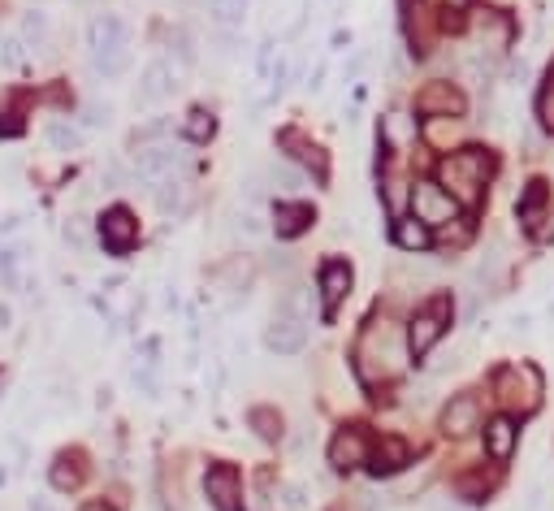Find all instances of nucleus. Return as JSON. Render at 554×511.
<instances>
[{
  "label": "nucleus",
  "instance_id": "1",
  "mask_svg": "<svg viewBox=\"0 0 554 511\" xmlns=\"http://www.w3.org/2000/svg\"><path fill=\"white\" fill-rule=\"evenodd\" d=\"M489 170H494L489 152H481V147H463V152L446 156V161L437 165V187H446V195H451L455 204L477 208V204H481V187H485V178H489Z\"/></svg>",
  "mask_w": 554,
  "mask_h": 511
},
{
  "label": "nucleus",
  "instance_id": "2",
  "mask_svg": "<svg viewBox=\"0 0 554 511\" xmlns=\"http://www.w3.org/2000/svg\"><path fill=\"white\" fill-rule=\"evenodd\" d=\"M494 394L511 412H532L541 403V373L532 365H503L494 373Z\"/></svg>",
  "mask_w": 554,
  "mask_h": 511
},
{
  "label": "nucleus",
  "instance_id": "3",
  "mask_svg": "<svg viewBox=\"0 0 554 511\" xmlns=\"http://www.w3.org/2000/svg\"><path fill=\"white\" fill-rule=\"evenodd\" d=\"M446 321H451V299H446V295L429 299V304L408 321V356L411 360H425V356L434 351V342L446 334Z\"/></svg>",
  "mask_w": 554,
  "mask_h": 511
},
{
  "label": "nucleus",
  "instance_id": "4",
  "mask_svg": "<svg viewBox=\"0 0 554 511\" xmlns=\"http://www.w3.org/2000/svg\"><path fill=\"white\" fill-rule=\"evenodd\" d=\"M411 217L425 221V225H451V221H459V204L446 195V187L416 182L411 187Z\"/></svg>",
  "mask_w": 554,
  "mask_h": 511
},
{
  "label": "nucleus",
  "instance_id": "5",
  "mask_svg": "<svg viewBox=\"0 0 554 511\" xmlns=\"http://www.w3.org/2000/svg\"><path fill=\"white\" fill-rule=\"evenodd\" d=\"M204 494L217 511H242V477L234 463H213L204 472Z\"/></svg>",
  "mask_w": 554,
  "mask_h": 511
},
{
  "label": "nucleus",
  "instance_id": "6",
  "mask_svg": "<svg viewBox=\"0 0 554 511\" xmlns=\"http://www.w3.org/2000/svg\"><path fill=\"white\" fill-rule=\"evenodd\" d=\"M96 234H100V247H104L109 256H126L130 247L139 243V221L130 217L126 208H109V213L96 221Z\"/></svg>",
  "mask_w": 554,
  "mask_h": 511
},
{
  "label": "nucleus",
  "instance_id": "7",
  "mask_svg": "<svg viewBox=\"0 0 554 511\" xmlns=\"http://www.w3.org/2000/svg\"><path fill=\"white\" fill-rule=\"evenodd\" d=\"M187 161V152L182 147H173V144H147V147H139L135 152V178L139 182H161V178H169V173L178 170Z\"/></svg>",
  "mask_w": 554,
  "mask_h": 511
},
{
  "label": "nucleus",
  "instance_id": "8",
  "mask_svg": "<svg viewBox=\"0 0 554 511\" xmlns=\"http://www.w3.org/2000/svg\"><path fill=\"white\" fill-rule=\"evenodd\" d=\"M463 109H468V100L451 83H425L416 92V113H425V118H463Z\"/></svg>",
  "mask_w": 554,
  "mask_h": 511
},
{
  "label": "nucleus",
  "instance_id": "9",
  "mask_svg": "<svg viewBox=\"0 0 554 511\" xmlns=\"http://www.w3.org/2000/svg\"><path fill=\"white\" fill-rule=\"evenodd\" d=\"M472 429H481V399L472 390H463L442 408V434L446 438H468Z\"/></svg>",
  "mask_w": 554,
  "mask_h": 511
},
{
  "label": "nucleus",
  "instance_id": "10",
  "mask_svg": "<svg viewBox=\"0 0 554 511\" xmlns=\"http://www.w3.org/2000/svg\"><path fill=\"white\" fill-rule=\"evenodd\" d=\"M408 463H411V446L403 438L386 434V438H377L368 446V463H364V468H368L373 477H399Z\"/></svg>",
  "mask_w": 554,
  "mask_h": 511
},
{
  "label": "nucleus",
  "instance_id": "11",
  "mask_svg": "<svg viewBox=\"0 0 554 511\" xmlns=\"http://www.w3.org/2000/svg\"><path fill=\"white\" fill-rule=\"evenodd\" d=\"M303 342H308V325L295 313H277L265 330V347L273 356H295V351H303Z\"/></svg>",
  "mask_w": 554,
  "mask_h": 511
},
{
  "label": "nucleus",
  "instance_id": "12",
  "mask_svg": "<svg viewBox=\"0 0 554 511\" xmlns=\"http://www.w3.org/2000/svg\"><path fill=\"white\" fill-rule=\"evenodd\" d=\"M178 92V74H173V66L169 61H147L144 74H139V92H135V104H161V100H169Z\"/></svg>",
  "mask_w": 554,
  "mask_h": 511
},
{
  "label": "nucleus",
  "instance_id": "13",
  "mask_svg": "<svg viewBox=\"0 0 554 511\" xmlns=\"http://www.w3.org/2000/svg\"><path fill=\"white\" fill-rule=\"evenodd\" d=\"M330 463H334L338 472H351V468L368 463V438H364L356 425H347V429L330 442Z\"/></svg>",
  "mask_w": 554,
  "mask_h": 511
},
{
  "label": "nucleus",
  "instance_id": "14",
  "mask_svg": "<svg viewBox=\"0 0 554 511\" xmlns=\"http://www.w3.org/2000/svg\"><path fill=\"white\" fill-rule=\"evenodd\" d=\"M126 44H130V31H126V22H121L118 13H100L96 22L87 26V48H92V57L96 52L126 48Z\"/></svg>",
  "mask_w": 554,
  "mask_h": 511
},
{
  "label": "nucleus",
  "instance_id": "15",
  "mask_svg": "<svg viewBox=\"0 0 554 511\" xmlns=\"http://www.w3.org/2000/svg\"><path fill=\"white\" fill-rule=\"evenodd\" d=\"M515 442H520V429H515L511 416H494V420L485 425V455L494 463L511 460V455H515Z\"/></svg>",
  "mask_w": 554,
  "mask_h": 511
},
{
  "label": "nucleus",
  "instance_id": "16",
  "mask_svg": "<svg viewBox=\"0 0 554 511\" xmlns=\"http://www.w3.org/2000/svg\"><path fill=\"white\" fill-rule=\"evenodd\" d=\"M351 291V269L342 265V260H325L321 265V295H325V313H334L338 304L347 299Z\"/></svg>",
  "mask_w": 554,
  "mask_h": 511
},
{
  "label": "nucleus",
  "instance_id": "17",
  "mask_svg": "<svg viewBox=\"0 0 554 511\" xmlns=\"http://www.w3.org/2000/svg\"><path fill=\"white\" fill-rule=\"evenodd\" d=\"M152 199H156V208L165 213V217H178V213H187V182L182 178H161V182H152Z\"/></svg>",
  "mask_w": 554,
  "mask_h": 511
},
{
  "label": "nucleus",
  "instance_id": "18",
  "mask_svg": "<svg viewBox=\"0 0 554 511\" xmlns=\"http://www.w3.org/2000/svg\"><path fill=\"white\" fill-rule=\"evenodd\" d=\"M213 31H239L247 18V0H204Z\"/></svg>",
  "mask_w": 554,
  "mask_h": 511
},
{
  "label": "nucleus",
  "instance_id": "19",
  "mask_svg": "<svg viewBox=\"0 0 554 511\" xmlns=\"http://www.w3.org/2000/svg\"><path fill=\"white\" fill-rule=\"evenodd\" d=\"M273 221H277V234H282V239H295V234H303L316 217L308 204H277V217Z\"/></svg>",
  "mask_w": 554,
  "mask_h": 511
},
{
  "label": "nucleus",
  "instance_id": "20",
  "mask_svg": "<svg viewBox=\"0 0 554 511\" xmlns=\"http://www.w3.org/2000/svg\"><path fill=\"white\" fill-rule=\"evenodd\" d=\"M546 204H550V187H546V182H529V191L520 199V221H524V230H537Z\"/></svg>",
  "mask_w": 554,
  "mask_h": 511
},
{
  "label": "nucleus",
  "instance_id": "21",
  "mask_svg": "<svg viewBox=\"0 0 554 511\" xmlns=\"http://www.w3.org/2000/svg\"><path fill=\"white\" fill-rule=\"evenodd\" d=\"M394 243L403 247V251H420V247H429V225L416 217H399L394 221Z\"/></svg>",
  "mask_w": 554,
  "mask_h": 511
},
{
  "label": "nucleus",
  "instance_id": "22",
  "mask_svg": "<svg viewBox=\"0 0 554 511\" xmlns=\"http://www.w3.org/2000/svg\"><path fill=\"white\" fill-rule=\"evenodd\" d=\"M282 147H290V156H299L303 165H312V170L325 178V156H321V147L308 144L299 130H286V135H282Z\"/></svg>",
  "mask_w": 554,
  "mask_h": 511
},
{
  "label": "nucleus",
  "instance_id": "23",
  "mask_svg": "<svg viewBox=\"0 0 554 511\" xmlns=\"http://www.w3.org/2000/svg\"><path fill=\"white\" fill-rule=\"evenodd\" d=\"M44 139H48L52 152H78L83 147V130L70 122H48L44 126Z\"/></svg>",
  "mask_w": 554,
  "mask_h": 511
},
{
  "label": "nucleus",
  "instance_id": "24",
  "mask_svg": "<svg viewBox=\"0 0 554 511\" xmlns=\"http://www.w3.org/2000/svg\"><path fill=\"white\" fill-rule=\"evenodd\" d=\"M52 489H78L83 486V468H78V455H57L52 460Z\"/></svg>",
  "mask_w": 554,
  "mask_h": 511
},
{
  "label": "nucleus",
  "instance_id": "25",
  "mask_svg": "<svg viewBox=\"0 0 554 511\" xmlns=\"http://www.w3.org/2000/svg\"><path fill=\"white\" fill-rule=\"evenodd\" d=\"M182 135H187L191 144H208V139L217 135V118H213L208 109H191V113H187V126H182Z\"/></svg>",
  "mask_w": 554,
  "mask_h": 511
},
{
  "label": "nucleus",
  "instance_id": "26",
  "mask_svg": "<svg viewBox=\"0 0 554 511\" xmlns=\"http://www.w3.org/2000/svg\"><path fill=\"white\" fill-rule=\"evenodd\" d=\"M48 13L44 9H26L22 13V44H31V48H44V40H48Z\"/></svg>",
  "mask_w": 554,
  "mask_h": 511
},
{
  "label": "nucleus",
  "instance_id": "27",
  "mask_svg": "<svg viewBox=\"0 0 554 511\" xmlns=\"http://www.w3.org/2000/svg\"><path fill=\"white\" fill-rule=\"evenodd\" d=\"M260 178H265L273 191H286V195L290 191H303V187H308V178H303L299 170H290V165H268Z\"/></svg>",
  "mask_w": 554,
  "mask_h": 511
},
{
  "label": "nucleus",
  "instance_id": "28",
  "mask_svg": "<svg viewBox=\"0 0 554 511\" xmlns=\"http://www.w3.org/2000/svg\"><path fill=\"white\" fill-rule=\"evenodd\" d=\"M247 425H251V429H256L265 442L282 438V416L273 412V408H251V412H247Z\"/></svg>",
  "mask_w": 554,
  "mask_h": 511
},
{
  "label": "nucleus",
  "instance_id": "29",
  "mask_svg": "<svg viewBox=\"0 0 554 511\" xmlns=\"http://www.w3.org/2000/svg\"><path fill=\"white\" fill-rule=\"evenodd\" d=\"M489 486H494V477H485V472H468V477H459V498H463V503H485Z\"/></svg>",
  "mask_w": 554,
  "mask_h": 511
},
{
  "label": "nucleus",
  "instance_id": "30",
  "mask_svg": "<svg viewBox=\"0 0 554 511\" xmlns=\"http://www.w3.org/2000/svg\"><path fill=\"white\" fill-rule=\"evenodd\" d=\"M100 182H104V191H121V187H130V182H135V170H126L121 161H104Z\"/></svg>",
  "mask_w": 554,
  "mask_h": 511
},
{
  "label": "nucleus",
  "instance_id": "31",
  "mask_svg": "<svg viewBox=\"0 0 554 511\" xmlns=\"http://www.w3.org/2000/svg\"><path fill=\"white\" fill-rule=\"evenodd\" d=\"M386 139L390 144H411L416 139V122H411L408 113H394V118H386Z\"/></svg>",
  "mask_w": 554,
  "mask_h": 511
},
{
  "label": "nucleus",
  "instance_id": "32",
  "mask_svg": "<svg viewBox=\"0 0 554 511\" xmlns=\"http://www.w3.org/2000/svg\"><path fill=\"white\" fill-rule=\"evenodd\" d=\"M22 247H0V278L9 282V286H18V265H22Z\"/></svg>",
  "mask_w": 554,
  "mask_h": 511
},
{
  "label": "nucleus",
  "instance_id": "33",
  "mask_svg": "<svg viewBox=\"0 0 554 511\" xmlns=\"http://www.w3.org/2000/svg\"><path fill=\"white\" fill-rule=\"evenodd\" d=\"M165 130H169V122H165V118H156V122H147L144 130H135V135H130V144H135V147H147V144H156Z\"/></svg>",
  "mask_w": 554,
  "mask_h": 511
},
{
  "label": "nucleus",
  "instance_id": "34",
  "mask_svg": "<svg viewBox=\"0 0 554 511\" xmlns=\"http://www.w3.org/2000/svg\"><path fill=\"white\" fill-rule=\"evenodd\" d=\"M66 243L78 247V251H83V247L92 243V239H87V221H83V217H74L70 225H66Z\"/></svg>",
  "mask_w": 554,
  "mask_h": 511
},
{
  "label": "nucleus",
  "instance_id": "35",
  "mask_svg": "<svg viewBox=\"0 0 554 511\" xmlns=\"http://www.w3.org/2000/svg\"><path fill=\"white\" fill-rule=\"evenodd\" d=\"M169 44H173V48H178V57H182V61H187V66H191V61H195V44H191V35H187V31H182V26H178V31H173V35H169Z\"/></svg>",
  "mask_w": 554,
  "mask_h": 511
},
{
  "label": "nucleus",
  "instance_id": "36",
  "mask_svg": "<svg viewBox=\"0 0 554 511\" xmlns=\"http://www.w3.org/2000/svg\"><path fill=\"white\" fill-rule=\"evenodd\" d=\"M213 44H217V57H234L239 52V31H217Z\"/></svg>",
  "mask_w": 554,
  "mask_h": 511
},
{
  "label": "nucleus",
  "instance_id": "37",
  "mask_svg": "<svg viewBox=\"0 0 554 511\" xmlns=\"http://www.w3.org/2000/svg\"><path fill=\"white\" fill-rule=\"evenodd\" d=\"M22 40H13V35H4V40H0V61H4V66H18V61H22Z\"/></svg>",
  "mask_w": 554,
  "mask_h": 511
},
{
  "label": "nucleus",
  "instance_id": "38",
  "mask_svg": "<svg viewBox=\"0 0 554 511\" xmlns=\"http://www.w3.org/2000/svg\"><path fill=\"white\" fill-rule=\"evenodd\" d=\"M234 230H239V234H247V239H260V234H265V225H260V217H251V213H242V217H234Z\"/></svg>",
  "mask_w": 554,
  "mask_h": 511
},
{
  "label": "nucleus",
  "instance_id": "39",
  "mask_svg": "<svg viewBox=\"0 0 554 511\" xmlns=\"http://www.w3.org/2000/svg\"><path fill=\"white\" fill-rule=\"evenodd\" d=\"M537 113H541V126H546V130H554V87H546V92H541V100H537Z\"/></svg>",
  "mask_w": 554,
  "mask_h": 511
},
{
  "label": "nucleus",
  "instance_id": "40",
  "mask_svg": "<svg viewBox=\"0 0 554 511\" xmlns=\"http://www.w3.org/2000/svg\"><path fill=\"white\" fill-rule=\"evenodd\" d=\"M282 494H286L282 503H286L290 511H303V507H308V489H303V486H286Z\"/></svg>",
  "mask_w": 554,
  "mask_h": 511
},
{
  "label": "nucleus",
  "instance_id": "41",
  "mask_svg": "<svg viewBox=\"0 0 554 511\" xmlns=\"http://www.w3.org/2000/svg\"><path fill=\"white\" fill-rule=\"evenodd\" d=\"M83 122H87V126H104V122H109V104H87V109H83Z\"/></svg>",
  "mask_w": 554,
  "mask_h": 511
},
{
  "label": "nucleus",
  "instance_id": "42",
  "mask_svg": "<svg viewBox=\"0 0 554 511\" xmlns=\"http://www.w3.org/2000/svg\"><path fill=\"white\" fill-rule=\"evenodd\" d=\"M256 70L273 74V40H265V44H260V52H256Z\"/></svg>",
  "mask_w": 554,
  "mask_h": 511
},
{
  "label": "nucleus",
  "instance_id": "43",
  "mask_svg": "<svg viewBox=\"0 0 554 511\" xmlns=\"http://www.w3.org/2000/svg\"><path fill=\"white\" fill-rule=\"evenodd\" d=\"M135 386H144L147 399H156V377H152V373H135Z\"/></svg>",
  "mask_w": 554,
  "mask_h": 511
},
{
  "label": "nucleus",
  "instance_id": "44",
  "mask_svg": "<svg viewBox=\"0 0 554 511\" xmlns=\"http://www.w3.org/2000/svg\"><path fill=\"white\" fill-rule=\"evenodd\" d=\"M26 511H52V503H48V498H31V503H26Z\"/></svg>",
  "mask_w": 554,
  "mask_h": 511
},
{
  "label": "nucleus",
  "instance_id": "45",
  "mask_svg": "<svg viewBox=\"0 0 554 511\" xmlns=\"http://www.w3.org/2000/svg\"><path fill=\"white\" fill-rule=\"evenodd\" d=\"M0 330H9V308H0Z\"/></svg>",
  "mask_w": 554,
  "mask_h": 511
},
{
  "label": "nucleus",
  "instance_id": "46",
  "mask_svg": "<svg viewBox=\"0 0 554 511\" xmlns=\"http://www.w3.org/2000/svg\"><path fill=\"white\" fill-rule=\"evenodd\" d=\"M442 4H446V9H463L468 0H442Z\"/></svg>",
  "mask_w": 554,
  "mask_h": 511
},
{
  "label": "nucleus",
  "instance_id": "47",
  "mask_svg": "<svg viewBox=\"0 0 554 511\" xmlns=\"http://www.w3.org/2000/svg\"><path fill=\"white\" fill-rule=\"evenodd\" d=\"M83 511H109V507H100V503H87V507H83Z\"/></svg>",
  "mask_w": 554,
  "mask_h": 511
}]
</instances>
